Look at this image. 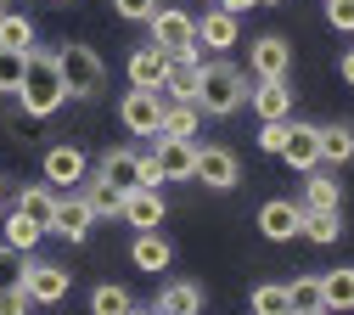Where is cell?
<instances>
[{
    "label": "cell",
    "instance_id": "6da1fadb",
    "mask_svg": "<svg viewBox=\"0 0 354 315\" xmlns=\"http://www.w3.org/2000/svg\"><path fill=\"white\" fill-rule=\"evenodd\" d=\"M62 102H68V90H62L57 51H28V68H23V84H17V107L28 118H51Z\"/></svg>",
    "mask_w": 354,
    "mask_h": 315
},
{
    "label": "cell",
    "instance_id": "7a4b0ae2",
    "mask_svg": "<svg viewBox=\"0 0 354 315\" xmlns=\"http://www.w3.org/2000/svg\"><path fill=\"white\" fill-rule=\"evenodd\" d=\"M197 113L203 118H231L242 102H248V79H242V68H231V62H203L197 68Z\"/></svg>",
    "mask_w": 354,
    "mask_h": 315
},
{
    "label": "cell",
    "instance_id": "3957f363",
    "mask_svg": "<svg viewBox=\"0 0 354 315\" xmlns=\"http://www.w3.org/2000/svg\"><path fill=\"white\" fill-rule=\"evenodd\" d=\"M57 68H62V90L68 96H96V90L107 84V62L91 51V45H62L57 51Z\"/></svg>",
    "mask_w": 354,
    "mask_h": 315
},
{
    "label": "cell",
    "instance_id": "277c9868",
    "mask_svg": "<svg viewBox=\"0 0 354 315\" xmlns=\"http://www.w3.org/2000/svg\"><path fill=\"white\" fill-rule=\"evenodd\" d=\"M147 28H152L147 45H158L163 57H197V51H203V45H197V17L180 12V6H163Z\"/></svg>",
    "mask_w": 354,
    "mask_h": 315
},
{
    "label": "cell",
    "instance_id": "5b68a950",
    "mask_svg": "<svg viewBox=\"0 0 354 315\" xmlns=\"http://www.w3.org/2000/svg\"><path fill=\"white\" fill-rule=\"evenodd\" d=\"M17 287L28 293V304H62L68 287H73V276H68L62 264H51V259H28L23 276H17Z\"/></svg>",
    "mask_w": 354,
    "mask_h": 315
},
{
    "label": "cell",
    "instance_id": "8992f818",
    "mask_svg": "<svg viewBox=\"0 0 354 315\" xmlns=\"http://www.w3.org/2000/svg\"><path fill=\"white\" fill-rule=\"evenodd\" d=\"M192 180H203L208 192H231V186H242V163H236L231 147H197Z\"/></svg>",
    "mask_w": 354,
    "mask_h": 315
},
{
    "label": "cell",
    "instance_id": "52a82bcc",
    "mask_svg": "<svg viewBox=\"0 0 354 315\" xmlns=\"http://www.w3.org/2000/svg\"><path fill=\"white\" fill-rule=\"evenodd\" d=\"M118 118H124V129H129V135H152V141H158V124H163V96H158V90H124Z\"/></svg>",
    "mask_w": 354,
    "mask_h": 315
},
{
    "label": "cell",
    "instance_id": "ba28073f",
    "mask_svg": "<svg viewBox=\"0 0 354 315\" xmlns=\"http://www.w3.org/2000/svg\"><path fill=\"white\" fill-rule=\"evenodd\" d=\"M292 169H321V124H304V118H287V135H281V152Z\"/></svg>",
    "mask_w": 354,
    "mask_h": 315
},
{
    "label": "cell",
    "instance_id": "9c48e42d",
    "mask_svg": "<svg viewBox=\"0 0 354 315\" xmlns=\"http://www.w3.org/2000/svg\"><path fill=\"white\" fill-rule=\"evenodd\" d=\"M248 68H253V79H287L292 73V45L281 34H259L248 45Z\"/></svg>",
    "mask_w": 354,
    "mask_h": 315
},
{
    "label": "cell",
    "instance_id": "30bf717a",
    "mask_svg": "<svg viewBox=\"0 0 354 315\" xmlns=\"http://www.w3.org/2000/svg\"><path fill=\"white\" fill-rule=\"evenodd\" d=\"M248 107L259 113V124H287V113H292L287 79H253L248 84Z\"/></svg>",
    "mask_w": 354,
    "mask_h": 315
},
{
    "label": "cell",
    "instance_id": "8fae6325",
    "mask_svg": "<svg viewBox=\"0 0 354 315\" xmlns=\"http://www.w3.org/2000/svg\"><path fill=\"white\" fill-rule=\"evenodd\" d=\"M91 225H96L91 203H84L79 192H57V219H51V237H62V242H84V237H91Z\"/></svg>",
    "mask_w": 354,
    "mask_h": 315
},
{
    "label": "cell",
    "instance_id": "7c38bea8",
    "mask_svg": "<svg viewBox=\"0 0 354 315\" xmlns=\"http://www.w3.org/2000/svg\"><path fill=\"white\" fill-rule=\"evenodd\" d=\"M84 152L79 147H51L46 152V186L51 192H73V186H84Z\"/></svg>",
    "mask_w": 354,
    "mask_h": 315
},
{
    "label": "cell",
    "instance_id": "4fadbf2b",
    "mask_svg": "<svg viewBox=\"0 0 354 315\" xmlns=\"http://www.w3.org/2000/svg\"><path fill=\"white\" fill-rule=\"evenodd\" d=\"M298 225H304V208L287 203V197H270V203L259 208V231L270 237V242H292V237H298Z\"/></svg>",
    "mask_w": 354,
    "mask_h": 315
},
{
    "label": "cell",
    "instance_id": "5bb4252c",
    "mask_svg": "<svg viewBox=\"0 0 354 315\" xmlns=\"http://www.w3.org/2000/svg\"><path fill=\"white\" fill-rule=\"evenodd\" d=\"M152 163L163 180H192V163H197V141H152Z\"/></svg>",
    "mask_w": 354,
    "mask_h": 315
},
{
    "label": "cell",
    "instance_id": "9a60e30c",
    "mask_svg": "<svg viewBox=\"0 0 354 315\" xmlns=\"http://www.w3.org/2000/svg\"><path fill=\"white\" fill-rule=\"evenodd\" d=\"M96 180H107V186H118V192H136V186H141V152L113 147V152L96 163Z\"/></svg>",
    "mask_w": 354,
    "mask_h": 315
},
{
    "label": "cell",
    "instance_id": "2e32d148",
    "mask_svg": "<svg viewBox=\"0 0 354 315\" xmlns=\"http://www.w3.org/2000/svg\"><path fill=\"white\" fill-rule=\"evenodd\" d=\"M118 219H129L136 231H158V225H163V197H158V192H147V186L124 192V203H118Z\"/></svg>",
    "mask_w": 354,
    "mask_h": 315
},
{
    "label": "cell",
    "instance_id": "e0dca14e",
    "mask_svg": "<svg viewBox=\"0 0 354 315\" xmlns=\"http://www.w3.org/2000/svg\"><path fill=\"white\" fill-rule=\"evenodd\" d=\"M337 203H343V186L326 174V169H309L304 174V214H337Z\"/></svg>",
    "mask_w": 354,
    "mask_h": 315
},
{
    "label": "cell",
    "instance_id": "ac0fdd59",
    "mask_svg": "<svg viewBox=\"0 0 354 315\" xmlns=\"http://www.w3.org/2000/svg\"><path fill=\"white\" fill-rule=\"evenodd\" d=\"M163 73H169V57L158 45H136V51H129V90H158Z\"/></svg>",
    "mask_w": 354,
    "mask_h": 315
},
{
    "label": "cell",
    "instance_id": "d6986e66",
    "mask_svg": "<svg viewBox=\"0 0 354 315\" xmlns=\"http://www.w3.org/2000/svg\"><path fill=\"white\" fill-rule=\"evenodd\" d=\"M197 57H169V73H163V84H158V96L163 102H192L197 96Z\"/></svg>",
    "mask_w": 354,
    "mask_h": 315
},
{
    "label": "cell",
    "instance_id": "ffe728a7",
    "mask_svg": "<svg viewBox=\"0 0 354 315\" xmlns=\"http://www.w3.org/2000/svg\"><path fill=\"white\" fill-rule=\"evenodd\" d=\"M129 259H136V270H169L174 264V242L158 237V231H136V242H129Z\"/></svg>",
    "mask_w": 354,
    "mask_h": 315
},
{
    "label": "cell",
    "instance_id": "44dd1931",
    "mask_svg": "<svg viewBox=\"0 0 354 315\" xmlns=\"http://www.w3.org/2000/svg\"><path fill=\"white\" fill-rule=\"evenodd\" d=\"M12 214H23L28 225H39V231L51 237V219H57V192H51V186H23Z\"/></svg>",
    "mask_w": 354,
    "mask_h": 315
},
{
    "label": "cell",
    "instance_id": "7402d4cb",
    "mask_svg": "<svg viewBox=\"0 0 354 315\" xmlns=\"http://www.w3.org/2000/svg\"><path fill=\"white\" fill-rule=\"evenodd\" d=\"M197 45H203V51H231V45H236V17L231 12H203L197 17Z\"/></svg>",
    "mask_w": 354,
    "mask_h": 315
},
{
    "label": "cell",
    "instance_id": "603a6c76",
    "mask_svg": "<svg viewBox=\"0 0 354 315\" xmlns=\"http://www.w3.org/2000/svg\"><path fill=\"white\" fill-rule=\"evenodd\" d=\"M203 309V287L197 282H169L152 304V315H197Z\"/></svg>",
    "mask_w": 354,
    "mask_h": 315
},
{
    "label": "cell",
    "instance_id": "cb8c5ba5",
    "mask_svg": "<svg viewBox=\"0 0 354 315\" xmlns=\"http://www.w3.org/2000/svg\"><path fill=\"white\" fill-rule=\"evenodd\" d=\"M197 102H163V124H158V135L163 141H192L197 135Z\"/></svg>",
    "mask_w": 354,
    "mask_h": 315
},
{
    "label": "cell",
    "instance_id": "d4e9b609",
    "mask_svg": "<svg viewBox=\"0 0 354 315\" xmlns=\"http://www.w3.org/2000/svg\"><path fill=\"white\" fill-rule=\"evenodd\" d=\"M354 158V124H321V163H348Z\"/></svg>",
    "mask_w": 354,
    "mask_h": 315
},
{
    "label": "cell",
    "instance_id": "484cf974",
    "mask_svg": "<svg viewBox=\"0 0 354 315\" xmlns=\"http://www.w3.org/2000/svg\"><path fill=\"white\" fill-rule=\"evenodd\" d=\"M0 45L6 51H34V17H23V12H0Z\"/></svg>",
    "mask_w": 354,
    "mask_h": 315
},
{
    "label": "cell",
    "instance_id": "4316f807",
    "mask_svg": "<svg viewBox=\"0 0 354 315\" xmlns=\"http://www.w3.org/2000/svg\"><path fill=\"white\" fill-rule=\"evenodd\" d=\"M321 304L337 315V309H354V270H332L321 276Z\"/></svg>",
    "mask_w": 354,
    "mask_h": 315
},
{
    "label": "cell",
    "instance_id": "83f0119b",
    "mask_svg": "<svg viewBox=\"0 0 354 315\" xmlns=\"http://www.w3.org/2000/svg\"><path fill=\"white\" fill-rule=\"evenodd\" d=\"M287 304H292V315L326 309V304H321V276H292V282H287Z\"/></svg>",
    "mask_w": 354,
    "mask_h": 315
},
{
    "label": "cell",
    "instance_id": "f1b7e54d",
    "mask_svg": "<svg viewBox=\"0 0 354 315\" xmlns=\"http://www.w3.org/2000/svg\"><path fill=\"white\" fill-rule=\"evenodd\" d=\"M0 237H6V248H12V253H34L46 231H39V225H28L23 214H6V225H0Z\"/></svg>",
    "mask_w": 354,
    "mask_h": 315
},
{
    "label": "cell",
    "instance_id": "f546056e",
    "mask_svg": "<svg viewBox=\"0 0 354 315\" xmlns=\"http://www.w3.org/2000/svg\"><path fill=\"white\" fill-rule=\"evenodd\" d=\"M84 203H91V214L96 219H113L118 214V203H124V192L118 186H107V180H84V192H79Z\"/></svg>",
    "mask_w": 354,
    "mask_h": 315
},
{
    "label": "cell",
    "instance_id": "4dcf8cb0",
    "mask_svg": "<svg viewBox=\"0 0 354 315\" xmlns=\"http://www.w3.org/2000/svg\"><path fill=\"white\" fill-rule=\"evenodd\" d=\"M253 315H292L287 282H259V287H253Z\"/></svg>",
    "mask_w": 354,
    "mask_h": 315
},
{
    "label": "cell",
    "instance_id": "1f68e13d",
    "mask_svg": "<svg viewBox=\"0 0 354 315\" xmlns=\"http://www.w3.org/2000/svg\"><path fill=\"white\" fill-rule=\"evenodd\" d=\"M298 237H309V242H321V248H332V242L343 237V219H337V214H304V225H298Z\"/></svg>",
    "mask_w": 354,
    "mask_h": 315
},
{
    "label": "cell",
    "instance_id": "d6a6232c",
    "mask_svg": "<svg viewBox=\"0 0 354 315\" xmlns=\"http://www.w3.org/2000/svg\"><path fill=\"white\" fill-rule=\"evenodd\" d=\"M129 304H136V298H129L118 282H102V287L91 293V315H124Z\"/></svg>",
    "mask_w": 354,
    "mask_h": 315
},
{
    "label": "cell",
    "instance_id": "836d02e7",
    "mask_svg": "<svg viewBox=\"0 0 354 315\" xmlns=\"http://www.w3.org/2000/svg\"><path fill=\"white\" fill-rule=\"evenodd\" d=\"M23 68H28V51H6V45H0V90H6V96H17Z\"/></svg>",
    "mask_w": 354,
    "mask_h": 315
},
{
    "label": "cell",
    "instance_id": "e575fe53",
    "mask_svg": "<svg viewBox=\"0 0 354 315\" xmlns=\"http://www.w3.org/2000/svg\"><path fill=\"white\" fill-rule=\"evenodd\" d=\"M113 12H118L124 23H152V17L163 12V0H113Z\"/></svg>",
    "mask_w": 354,
    "mask_h": 315
},
{
    "label": "cell",
    "instance_id": "d590c367",
    "mask_svg": "<svg viewBox=\"0 0 354 315\" xmlns=\"http://www.w3.org/2000/svg\"><path fill=\"white\" fill-rule=\"evenodd\" d=\"M326 23L337 34H354V0H326Z\"/></svg>",
    "mask_w": 354,
    "mask_h": 315
},
{
    "label": "cell",
    "instance_id": "8d00e7d4",
    "mask_svg": "<svg viewBox=\"0 0 354 315\" xmlns=\"http://www.w3.org/2000/svg\"><path fill=\"white\" fill-rule=\"evenodd\" d=\"M34 304H28V293L23 287H0V315H28Z\"/></svg>",
    "mask_w": 354,
    "mask_h": 315
},
{
    "label": "cell",
    "instance_id": "74e56055",
    "mask_svg": "<svg viewBox=\"0 0 354 315\" xmlns=\"http://www.w3.org/2000/svg\"><path fill=\"white\" fill-rule=\"evenodd\" d=\"M281 135H287V124H259V152H281Z\"/></svg>",
    "mask_w": 354,
    "mask_h": 315
},
{
    "label": "cell",
    "instance_id": "f35d334b",
    "mask_svg": "<svg viewBox=\"0 0 354 315\" xmlns=\"http://www.w3.org/2000/svg\"><path fill=\"white\" fill-rule=\"evenodd\" d=\"M214 6H219V12H231V17H242V12L259 6V0H214Z\"/></svg>",
    "mask_w": 354,
    "mask_h": 315
},
{
    "label": "cell",
    "instance_id": "ab89813d",
    "mask_svg": "<svg viewBox=\"0 0 354 315\" xmlns=\"http://www.w3.org/2000/svg\"><path fill=\"white\" fill-rule=\"evenodd\" d=\"M343 79H348V84H354V51H348V57H343Z\"/></svg>",
    "mask_w": 354,
    "mask_h": 315
},
{
    "label": "cell",
    "instance_id": "60d3db41",
    "mask_svg": "<svg viewBox=\"0 0 354 315\" xmlns=\"http://www.w3.org/2000/svg\"><path fill=\"white\" fill-rule=\"evenodd\" d=\"M124 315H152V309H141V304H129V309H124Z\"/></svg>",
    "mask_w": 354,
    "mask_h": 315
},
{
    "label": "cell",
    "instance_id": "b9f144b4",
    "mask_svg": "<svg viewBox=\"0 0 354 315\" xmlns=\"http://www.w3.org/2000/svg\"><path fill=\"white\" fill-rule=\"evenodd\" d=\"M259 6H276V0H259Z\"/></svg>",
    "mask_w": 354,
    "mask_h": 315
},
{
    "label": "cell",
    "instance_id": "7bdbcfd3",
    "mask_svg": "<svg viewBox=\"0 0 354 315\" xmlns=\"http://www.w3.org/2000/svg\"><path fill=\"white\" fill-rule=\"evenodd\" d=\"M0 197H6V180H0Z\"/></svg>",
    "mask_w": 354,
    "mask_h": 315
},
{
    "label": "cell",
    "instance_id": "ee69618b",
    "mask_svg": "<svg viewBox=\"0 0 354 315\" xmlns=\"http://www.w3.org/2000/svg\"><path fill=\"white\" fill-rule=\"evenodd\" d=\"M51 6H68V0H51Z\"/></svg>",
    "mask_w": 354,
    "mask_h": 315
},
{
    "label": "cell",
    "instance_id": "f6af8a7d",
    "mask_svg": "<svg viewBox=\"0 0 354 315\" xmlns=\"http://www.w3.org/2000/svg\"><path fill=\"white\" fill-rule=\"evenodd\" d=\"M315 315H332V309H315Z\"/></svg>",
    "mask_w": 354,
    "mask_h": 315
},
{
    "label": "cell",
    "instance_id": "bcb514c9",
    "mask_svg": "<svg viewBox=\"0 0 354 315\" xmlns=\"http://www.w3.org/2000/svg\"><path fill=\"white\" fill-rule=\"evenodd\" d=\"M0 12H6V0H0Z\"/></svg>",
    "mask_w": 354,
    "mask_h": 315
}]
</instances>
